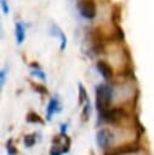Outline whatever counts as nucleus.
Instances as JSON below:
<instances>
[{"instance_id":"15","label":"nucleus","mask_w":154,"mask_h":155,"mask_svg":"<svg viewBox=\"0 0 154 155\" xmlns=\"http://www.w3.org/2000/svg\"><path fill=\"white\" fill-rule=\"evenodd\" d=\"M30 85H32L33 90L36 91L38 93H40V94H47V90H46V87H45L44 85L35 84V82H33V81H30Z\"/></svg>"},{"instance_id":"13","label":"nucleus","mask_w":154,"mask_h":155,"mask_svg":"<svg viewBox=\"0 0 154 155\" xmlns=\"http://www.w3.org/2000/svg\"><path fill=\"white\" fill-rule=\"evenodd\" d=\"M89 98H87V92L85 90V87L79 84V105L84 104V102H87Z\"/></svg>"},{"instance_id":"20","label":"nucleus","mask_w":154,"mask_h":155,"mask_svg":"<svg viewBox=\"0 0 154 155\" xmlns=\"http://www.w3.org/2000/svg\"><path fill=\"white\" fill-rule=\"evenodd\" d=\"M5 78H6V69H2L1 70V87L5 84Z\"/></svg>"},{"instance_id":"6","label":"nucleus","mask_w":154,"mask_h":155,"mask_svg":"<svg viewBox=\"0 0 154 155\" xmlns=\"http://www.w3.org/2000/svg\"><path fill=\"white\" fill-rule=\"evenodd\" d=\"M114 139V134L109 128H101L96 134V142L99 148L107 149Z\"/></svg>"},{"instance_id":"10","label":"nucleus","mask_w":154,"mask_h":155,"mask_svg":"<svg viewBox=\"0 0 154 155\" xmlns=\"http://www.w3.org/2000/svg\"><path fill=\"white\" fill-rule=\"evenodd\" d=\"M25 120L29 124H40V125H44L45 124V121L42 120V117L39 114L34 113V111H29L27 114V116H25Z\"/></svg>"},{"instance_id":"7","label":"nucleus","mask_w":154,"mask_h":155,"mask_svg":"<svg viewBox=\"0 0 154 155\" xmlns=\"http://www.w3.org/2000/svg\"><path fill=\"white\" fill-rule=\"evenodd\" d=\"M96 67H97L98 73L102 75V78H103L104 80L109 81V80L113 79V69H112V67H110L107 62H104V61H98Z\"/></svg>"},{"instance_id":"9","label":"nucleus","mask_w":154,"mask_h":155,"mask_svg":"<svg viewBox=\"0 0 154 155\" xmlns=\"http://www.w3.org/2000/svg\"><path fill=\"white\" fill-rule=\"evenodd\" d=\"M15 34H16V40L17 44H22L24 38H25V28L22 22H16L15 24Z\"/></svg>"},{"instance_id":"2","label":"nucleus","mask_w":154,"mask_h":155,"mask_svg":"<svg viewBox=\"0 0 154 155\" xmlns=\"http://www.w3.org/2000/svg\"><path fill=\"white\" fill-rule=\"evenodd\" d=\"M69 149H70V138L67 134L61 133L53 137L50 155H62L64 153H68Z\"/></svg>"},{"instance_id":"14","label":"nucleus","mask_w":154,"mask_h":155,"mask_svg":"<svg viewBox=\"0 0 154 155\" xmlns=\"http://www.w3.org/2000/svg\"><path fill=\"white\" fill-rule=\"evenodd\" d=\"M90 113H91V105H90V102L87 101L86 104L84 105L82 111H81V120L82 121H87L89 120V116H90Z\"/></svg>"},{"instance_id":"19","label":"nucleus","mask_w":154,"mask_h":155,"mask_svg":"<svg viewBox=\"0 0 154 155\" xmlns=\"http://www.w3.org/2000/svg\"><path fill=\"white\" fill-rule=\"evenodd\" d=\"M135 120H136V125H137V128L139 130V132H144V126L139 122V119H138V116H136L135 117Z\"/></svg>"},{"instance_id":"16","label":"nucleus","mask_w":154,"mask_h":155,"mask_svg":"<svg viewBox=\"0 0 154 155\" xmlns=\"http://www.w3.org/2000/svg\"><path fill=\"white\" fill-rule=\"evenodd\" d=\"M30 74H32L33 76H36V78L40 79V80H46V75H45V73L41 70V68H33V69L30 70Z\"/></svg>"},{"instance_id":"17","label":"nucleus","mask_w":154,"mask_h":155,"mask_svg":"<svg viewBox=\"0 0 154 155\" xmlns=\"http://www.w3.org/2000/svg\"><path fill=\"white\" fill-rule=\"evenodd\" d=\"M6 150H7V154L8 155H16L18 151H17V149L13 147V144H12V139H8L7 140V143H6Z\"/></svg>"},{"instance_id":"5","label":"nucleus","mask_w":154,"mask_h":155,"mask_svg":"<svg viewBox=\"0 0 154 155\" xmlns=\"http://www.w3.org/2000/svg\"><path fill=\"white\" fill-rule=\"evenodd\" d=\"M78 8L80 15L86 19H93L96 17V4L93 0H79Z\"/></svg>"},{"instance_id":"21","label":"nucleus","mask_w":154,"mask_h":155,"mask_svg":"<svg viewBox=\"0 0 154 155\" xmlns=\"http://www.w3.org/2000/svg\"><path fill=\"white\" fill-rule=\"evenodd\" d=\"M67 124H62L61 125V133H65V131H67Z\"/></svg>"},{"instance_id":"18","label":"nucleus","mask_w":154,"mask_h":155,"mask_svg":"<svg viewBox=\"0 0 154 155\" xmlns=\"http://www.w3.org/2000/svg\"><path fill=\"white\" fill-rule=\"evenodd\" d=\"M1 7H2L4 13H8L10 8H8V5H7V1L6 0H1Z\"/></svg>"},{"instance_id":"12","label":"nucleus","mask_w":154,"mask_h":155,"mask_svg":"<svg viewBox=\"0 0 154 155\" xmlns=\"http://www.w3.org/2000/svg\"><path fill=\"white\" fill-rule=\"evenodd\" d=\"M35 136H36V133H30V134H25V136H24L23 142H24V145H25L27 148H32V147L35 144V142H36Z\"/></svg>"},{"instance_id":"4","label":"nucleus","mask_w":154,"mask_h":155,"mask_svg":"<svg viewBox=\"0 0 154 155\" xmlns=\"http://www.w3.org/2000/svg\"><path fill=\"white\" fill-rule=\"evenodd\" d=\"M141 150V145L138 143H126L115 148H107L103 155H124V154H133Z\"/></svg>"},{"instance_id":"3","label":"nucleus","mask_w":154,"mask_h":155,"mask_svg":"<svg viewBox=\"0 0 154 155\" xmlns=\"http://www.w3.org/2000/svg\"><path fill=\"white\" fill-rule=\"evenodd\" d=\"M126 111L122 108H109L99 113V120L109 124H116L124 117H126Z\"/></svg>"},{"instance_id":"1","label":"nucleus","mask_w":154,"mask_h":155,"mask_svg":"<svg viewBox=\"0 0 154 155\" xmlns=\"http://www.w3.org/2000/svg\"><path fill=\"white\" fill-rule=\"evenodd\" d=\"M113 98V90L105 84H99L96 87V108L98 113H102L110 108Z\"/></svg>"},{"instance_id":"8","label":"nucleus","mask_w":154,"mask_h":155,"mask_svg":"<svg viewBox=\"0 0 154 155\" xmlns=\"http://www.w3.org/2000/svg\"><path fill=\"white\" fill-rule=\"evenodd\" d=\"M59 111H61V104H59L58 99L56 97L51 98L50 102H49V104H47V108H46V120L50 121L51 117H52V115L55 113H59Z\"/></svg>"},{"instance_id":"11","label":"nucleus","mask_w":154,"mask_h":155,"mask_svg":"<svg viewBox=\"0 0 154 155\" xmlns=\"http://www.w3.org/2000/svg\"><path fill=\"white\" fill-rule=\"evenodd\" d=\"M53 28H55V30H56V35L61 39V51H63L64 48H65V45H67V38H65V35H64V33L57 27V25H52Z\"/></svg>"}]
</instances>
